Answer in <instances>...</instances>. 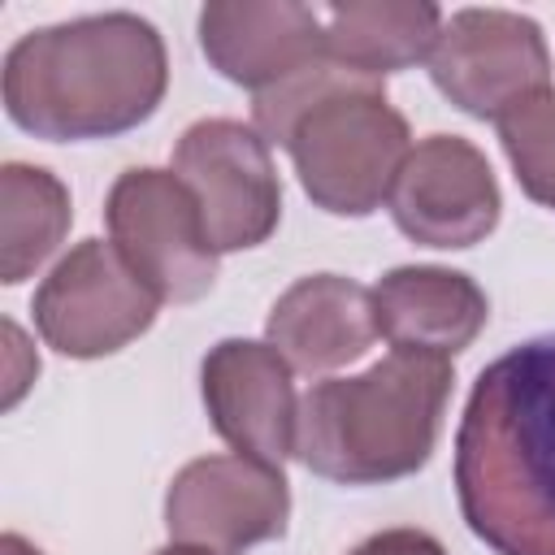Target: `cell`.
<instances>
[{"label":"cell","mask_w":555,"mask_h":555,"mask_svg":"<svg viewBox=\"0 0 555 555\" xmlns=\"http://www.w3.org/2000/svg\"><path fill=\"white\" fill-rule=\"evenodd\" d=\"M373 334V295L334 273L295 282L269 317V338L278 343V351H286V364L304 373H321L364 356Z\"/></svg>","instance_id":"14"},{"label":"cell","mask_w":555,"mask_h":555,"mask_svg":"<svg viewBox=\"0 0 555 555\" xmlns=\"http://www.w3.org/2000/svg\"><path fill=\"white\" fill-rule=\"evenodd\" d=\"M160 555H212V551H199V546H169V551H160Z\"/></svg>","instance_id":"21"},{"label":"cell","mask_w":555,"mask_h":555,"mask_svg":"<svg viewBox=\"0 0 555 555\" xmlns=\"http://www.w3.org/2000/svg\"><path fill=\"white\" fill-rule=\"evenodd\" d=\"M317 13L325 26V56L369 78L416 65L442 30V13L434 4L408 0H351Z\"/></svg>","instance_id":"15"},{"label":"cell","mask_w":555,"mask_h":555,"mask_svg":"<svg viewBox=\"0 0 555 555\" xmlns=\"http://www.w3.org/2000/svg\"><path fill=\"white\" fill-rule=\"evenodd\" d=\"M4 338H9V356H13V373H9V390H4V403L13 408L17 399H22V390L30 386V377L39 373V360H30V369H17V356H22V330L17 325H4Z\"/></svg>","instance_id":"19"},{"label":"cell","mask_w":555,"mask_h":555,"mask_svg":"<svg viewBox=\"0 0 555 555\" xmlns=\"http://www.w3.org/2000/svg\"><path fill=\"white\" fill-rule=\"evenodd\" d=\"M0 555H39L35 546H26L17 533H4V542H0Z\"/></svg>","instance_id":"20"},{"label":"cell","mask_w":555,"mask_h":555,"mask_svg":"<svg viewBox=\"0 0 555 555\" xmlns=\"http://www.w3.org/2000/svg\"><path fill=\"white\" fill-rule=\"evenodd\" d=\"M173 173L199 199L212 251L256 247L273 234L282 217V186L264 139L243 121H195L173 152Z\"/></svg>","instance_id":"6"},{"label":"cell","mask_w":555,"mask_h":555,"mask_svg":"<svg viewBox=\"0 0 555 555\" xmlns=\"http://www.w3.org/2000/svg\"><path fill=\"white\" fill-rule=\"evenodd\" d=\"M0 199H4V208H0V230H4L0 273L9 286H17L61 243V234L69 225V195L48 169L4 165Z\"/></svg>","instance_id":"16"},{"label":"cell","mask_w":555,"mask_h":555,"mask_svg":"<svg viewBox=\"0 0 555 555\" xmlns=\"http://www.w3.org/2000/svg\"><path fill=\"white\" fill-rule=\"evenodd\" d=\"M490 308L473 278L451 269H395L373 291L377 334L395 351L447 356L477 338Z\"/></svg>","instance_id":"13"},{"label":"cell","mask_w":555,"mask_h":555,"mask_svg":"<svg viewBox=\"0 0 555 555\" xmlns=\"http://www.w3.org/2000/svg\"><path fill=\"white\" fill-rule=\"evenodd\" d=\"M351 555H447L429 533H421V529H390V533H377V538H369L360 551H351Z\"/></svg>","instance_id":"18"},{"label":"cell","mask_w":555,"mask_h":555,"mask_svg":"<svg viewBox=\"0 0 555 555\" xmlns=\"http://www.w3.org/2000/svg\"><path fill=\"white\" fill-rule=\"evenodd\" d=\"M447 390L451 364L429 351H390L360 377L317 382L299 403L295 455L347 486L408 477L434 451Z\"/></svg>","instance_id":"3"},{"label":"cell","mask_w":555,"mask_h":555,"mask_svg":"<svg viewBox=\"0 0 555 555\" xmlns=\"http://www.w3.org/2000/svg\"><path fill=\"white\" fill-rule=\"evenodd\" d=\"M429 74L464 113L499 121L546 91L551 56L538 22L507 9H464L438 30Z\"/></svg>","instance_id":"7"},{"label":"cell","mask_w":555,"mask_h":555,"mask_svg":"<svg viewBox=\"0 0 555 555\" xmlns=\"http://www.w3.org/2000/svg\"><path fill=\"white\" fill-rule=\"evenodd\" d=\"M199 43L230 82L256 91L325 61V26L308 4H208L199 13Z\"/></svg>","instance_id":"12"},{"label":"cell","mask_w":555,"mask_h":555,"mask_svg":"<svg viewBox=\"0 0 555 555\" xmlns=\"http://www.w3.org/2000/svg\"><path fill=\"white\" fill-rule=\"evenodd\" d=\"M169 533L182 542H204L221 555H243L251 542L282 533L286 525V481L243 455L195 460L169 486Z\"/></svg>","instance_id":"10"},{"label":"cell","mask_w":555,"mask_h":555,"mask_svg":"<svg viewBox=\"0 0 555 555\" xmlns=\"http://www.w3.org/2000/svg\"><path fill=\"white\" fill-rule=\"evenodd\" d=\"M455 494L494 555H555V330L477 373L455 434Z\"/></svg>","instance_id":"1"},{"label":"cell","mask_w":555,"mask_h":555,"mask_svg":"<svg viewBox=\"0 0 555 555\" xmlns=\"http://www.w3.org/2000/svg\"><path fill=\"white\" fill-rule=\"evenodd\" d=\"M160 95L165 48L134 13L30 30L4 56V108L39 139L121 134L147 121Z\"/></svg>","instance_id":"2"},{"label":"cell","mask_w":555,"mask_h":555,"mask_svg":"<svg viewBox=\"0 0 555 555\" xmlns=\"http://www.w3.org/2000/svg\"><path fill=\"white\" fill-rule=\"evenodd\" d=\"M108 230L113 247L152 286L156 299H199L212 291L217 256L204 234L199 199L178 173L165 169H130L117 178L108 195Z\"/></svg>","instance_id":"5"},{"label":"cell","mask_w":555,"mask_h":555,"mask_svg":"<svg viewBox=\"0 0 555 555\" xmlns=\"http://www.w3.org/2000/svg\"><path fill=\"white\" fill-rule=\"evenodd\" d=\"M204 403L217 434L251 464L282 473L295 451V390L291 364L260 343H221L204 360Z\"/></svg>","instance_id":"11"},{"label":"cell","mask_w":555,"mask_h":555,"mask_svg":"<svg viewBox=\"0 0 555 555\" xmlns=\"http://www.w3.org/2000/svg\"><path fill=\"white\" fill-rule=\"evenodd\" d=\"M499 139L516 165L520 186L555 208V91H538L499 117Z\"/></svg>","instance_id":"17"},{"label":"cell","mask_w":555,"mask_h":555,"mask_svg":"<svg viewBox=\"0 0 555 555\" xmlns=\"http://www.w3.org/2000/svg\"><path fill=\"white\" fill-rule=\"evenodd\" d=\"M304 191L338 217H364L390 195L408 160V121L386 104V87L369 82L321 100L286 139Z\"/></svg>","instance_id":"4"},{"label":"cell","mask_w":555,"mask_h":555,"mask_svg":"<svg viewBox=\"0 0 555 555\" xmlns=\"http://www.w3.org/2000/svg\"><path fill=\"white\" fill-rule=\"evenodd\" d=\"M395 225L429 247H468L499 221V186L486 156L460 134H429L390 182Z\"/></svg>","instance_id":"9"},{"label":"cell","mask_w":555,"mask_h":555,"mask_svg":"<svg viewBox=\"0 0 555 555\" xmlns=\"http://www.w3.org/2000/svg\"><path fill=\"white\" fill-rule=\"evenodd\" d=\"M156 317L152 286L126 264L113 243L87 238L74 247L35 295L39 334L65 356H108L134 334H143Z\"/></svg>","instance_id":"8"}]
</instances>
